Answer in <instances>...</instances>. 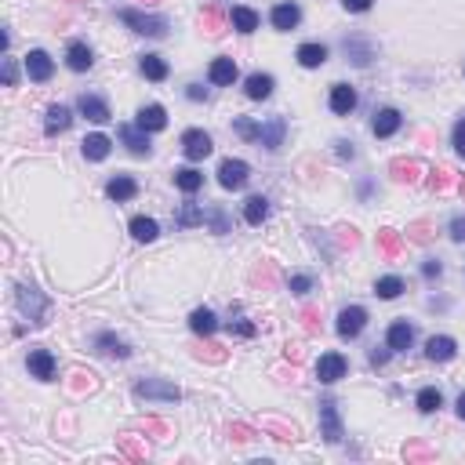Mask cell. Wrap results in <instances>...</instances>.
Segmentation results:
<instances>
[{
    "mask_svg": "<svg viewBox=\"0 0 465 465\" xmlns=\"http://www.w3.org/2000/svg\"><path fill=\"white\" fill-rule=\"evenodd\" d=\"M116 18L124 26H131L135 33H142V37H157V40L168 37V18L164 15H149V11H138V8H120Z\"/></svg>",
    "mask_w": 465,
    "mask_h": 465,
    "instance_id": "cell-1",
    "label": "cell"
},
{
    "mask_svg": "<svg viewBox=\"0 0 465 465\" xmlns=\"http://www.w3.org/2000/svg\"><path fill=\"white\" fill-rule=\"evenodd\" d=\"M135 396L138 400H164V404H178L182 400V389L175 382H160V378H146L135 385Z\"/></svg>",
    "mask_w": 465,
    "mask_h": 465,
    "instance_id": "cell-2",
    "label": "cell"
},
{
    "mask_svg": "<svg viewBox=\"0 0 465 465\" xmlns=\"http://www.w3.org/2000/svg\"><path fill=\"white\" fill-rule=\"evenodd\" d=\"M320 437L327 444L342 440V418H338V404H334V400H320Z\"/></svg>",
    "mask_w": 465,
    "mask_h": 465,
    "instance_id": "cell-3",
    "label": "cell"
},
{
    "mask_svg": "<svg viewBox=\"0 0 465 465\" xmlns=\"http://www.w3.org/2000/svg\"><path fill=\"white\" fill-rule=\"evenodd\" d=\"M346 371H349V363H346L342 353H324V356L317 360V378H320L324 385H334L338 378H346Z\"/></svg>",
    "mask_w": 465,
    "mask_h": 465,
    "instance_id": "cell-4",
    "label": "cell"
},
{
    "mask_svg": "<svg viewBox=\"0 0 465 465\" xmlns=\"http://www.w3.org/2000/svg\"><path fill=\"white\" fill-rule=\"evenodd\" d=\"M247 178H251V168H247L244 160H222L219 164V182H222V190H244Z\"/></svg>",
    "mask_w": 465,
    "mask_h": 465,
    "instance_id": "cell-5",
    "label": "cell"
},
{
    "mask_svg": "<svg viewBox=\"0 0 465 465\" xmlns=\"http://www.w3.org/2000/svg\"><path fill=\"white\" fill-rule=\"evenodd\" d=\"M367 327V309L363 305H349V309H342V313H338V334L346 338H356L360 331Z\"/></svg>",
    "mask_w": 465,
    "mask_h": 465,
    "instance_id": "cell-6",
    "label": "cell"
},
{
    "mask_svg": "<svg viewBox=\"0 0 465 465\" xmlns=\"http://www.w3.org/2000/svg\"><path fill=\"white\" fill-rule=\"evenodd\" d=\"M211 149H214V146H211V135L200 131V128H190V131L182 135V153H185L190 160H204Z\"/></svg>",
    "mask_w": 465,
    "mask_h": 465,
    "instance_id": "cell-7",
    "label": "cell"
},
{
    "mask_svg": "<svg viewBox=\"0 0 465 465\" xmlns=\"http://www.w3.org/2000/svg\"><path fill=\"white\" fill-rule=\"evenodd\" d=\"M26 73H29V80H37V84H44V80H51V73H55V62H51V55L48 51H29L26 55Z\"/></svg>",
    "mask_w": 465,
    "mask_h": 465,
    "instance_id": "cell-8",
    "label": "cell"
},
{
    "mask_svg": "<svg viewBox=\"0 0 465 465\" xmlns=\"http://www.w3.org/2000/svg\"><path fill=\"white\" fill-rule=\"evenodd\" d=\"M18 305H22V313L33 320V324L44 320V305H48V302H44V295H40L37 288H26V284H22V288H18Z\"/></svg>",
    "mask_w": 465,
    "mask_h": 465,
    "instance_id": "cell-9",
    "label": "cell"
},
{
    "mask_svg": "<svg viewBox=\"0 0 465 465\" xmlns=\"http://www.w3.org/2000/svg\"><path fill=\"white\" fill-rule=\"evenodd\" d=\"M284 131H288L284 116H273V120L258 124V142H262L266 149H280V146H284Z\"/></svg>",
    "mask_w": 465,
    "mask_h": 465,
    "instance_id": "cell-10",
    "label": "cell"
},
{
    "mask_svg": "<svg viewBox=\"0 0 465 465\" xmlns=\"http://www.w3.org/2000/svg\"><path fill=\"white\" fill-rule=\"evenodd\" d=\"M385 342H389L393 353H407V349L415 346V327H411L407 320H396V324L389 327V338H385Z\"/></svg>",
    "mask_w": 465,
    "mask_h": 465,
    "instance_id": "cell-11",
    "label": "cell"
},
{
    "mask_svg": "<svg viewBox=\"0 0 465 465\" xmlns=\"http://www.w3.org/2000/svg\"><path fill=\"white\" fill-rule=\"evenodd\" d=\"M29 375L40 378V382H51L55 378V356L48 349H33L29 353Z\"/></svg>",
    "mask_w": 465,
    "mask_h": 465,
    "instance_id": "cell-12",
    "label": "cell"
},
{
    "mask_svg": "<svg viewBox=\"0 0 465 465\" xmlns=\"http://www.w3.org/2000/svg\"><path fill=\"white\" fill-rule=\"evenodd\" d=\"M120 138H124V146H128L135 157H149V153H153V146H149V131H142L138 124H135V128H120Z\"/></svg>",
    "mask_w": 465,
    "mask_h": 465,
    "instance_id": "cell-13",
    "label": "cell"
},
{
    "mask_svg": "<svg viewBox=\"0 0 465 465\" xmlns=\"http://www.w3.org/2000/svg\"><path fill=\"white\" fill-rule=\"evenodd\" d=\"M454 338H447V334H432L429 342H425V356L429 360H437V363H447L451 356H454Z\"/></svg>",
    "mask_w": 465,
    "mask_h": 465,
    "instance_id": "cell-14",
    "label": "cell"
},
{
    "mask_svg": "<svg viewBox=\"0 0 465 465\" xmlns=\"http://www.w3.org/2000/svg\"><path fill=\"white\" fill-rule=\"evenodd\" d=\"M400 124H404V116H400L396 109H378L375 113V124H371V131H375L378 138H389L400 131Z\"/></svg>",
    "mask_w": 465,
    "mask_h": 465,
    "instance_id": "cell-15",
    "label": "cell"
},
{
    "mask_svg": "<svg viewBox=\"0 0 465 465\" xmlns=\"http://www.w3.org/2000/svg\"><path fill=\"white\" fill-rule=\"evenodd\" d=\"M95 349L106 353V356H116V360H124V356L131 353L128 342H124V338H116L113 331H99V334H95Z\"/></svg>",
    "mask_w": 465,
    "mask_h": 465,
    "instance_id": "cell-16",
    "label": "cell"
},
{
    "mask_svg": "<svg viewBox=\"0 0 465 465\" xmlns=\"http://www.w3.org/2000/svg\"><path fill=\"white\" fill-rule=\"evenodd\" d=\"M331 109H334L338 116L353 113V109H356V91H353L349 84H334V87H331Z\"/></svg>",
    "mask_w": 465,
    "mask_h": 465,
    "instance_id": "cell-17",
    "label": "cell"
},
{
    "mask_svg": "<svg viewBox=\"0 0 465 465\" xmlns=\"http://www.w3.org/2000/svg\"><path fill=\"white\" fill-rule=\"evenodd\" d=\"M106 193H109V200H116V204H124V200H131V197L138 193V182H135L131 175H116V178H109V185H106Z\"/></svg>",
    "mask_w": 465,
    "mask_h": 465,
    "instance_id": "cell-18",
    "label": "cell"
},
{
    "mask_svg": "<svg viewBox=\"0 0 465 465\" xmlns=\"http://www.w3.org/2000/svg\"><path fill=\"white\" fill-rule=\"evenodd\" d=\"M207 77H211V84L226 87V84H233V80L240 77V70H236V62H233V58H214V62H211V70H207Z\"/></svg>",
    "mask_w": 465,
    "mask_h": 465,
    "instance_id": "cell-19",
    "label": "cell"
},
{
    "mask_svg": "<svg viewBox=\"0 0 465 465\" xmlns=\"http://www.w3.org/2000/svg\"><path fill=\"white\" fill-rule=\"evenodd\" d=\"M77 109H80L87 120H95V124H106V120H109V106H106V99H99V95H80Z\"/></svg>",
    "mask_w": 465,
    "mask_h": 465,
    "instance_id": "cell-20",
    "label": "cell"
},
{
    "mask_svg": "<svg viewBox=\"0 0 465 465\" xmlns=\"http://www.w3.org/2000/svg\"><path fill=\"white\" fill-rule=\"evenodd\" d=\"M138 128H142V131H164V128H168L164 106H142V109H138Z\"/></svg>",
    "mask_w": 465,
    "mask_h": 465,
    "instance_id": "cell-21",
    "label": "cell"
},
{
    "mask_svg": "<svg viewBox=\"0 0 465 465\" xmlns=\"http://www.w3.org/2000/svg\"><path fill=\"white\" fill-rule=\"evenodd\" d=\"M91 62H95V58H91V48L80 44V40H73L70 51H66V66H70L73 73H87V70H91Z\"/></svg>",
    "mask_w": 465,
    "mask_h": 465,
    "instance_id": "cell-22",
    "label": "cell"
},
{
    "mask_svg": "<svg viewBox=\"0 0 465 465\" xmlns=\"http://www.w3.org/2000/svg\"><path fill=\"white\" fill-rule=\"evenodd\" d=\"M298 22H302V11H298V4H291V0L273 8V26L276 29H284V33H288V29H295Z\"/></svg>",
    "mask_w": 465,
    "mask_h": 465,
    "instance_id": "cell-23",
    "label": "cell"
},
{
    "mask_svg": "<svg viewBox=\"0 0 465 465\" xmlns=\"http://www.w3.org/2000/svg\"><path fill=\"white\" fill-rule=\"evenodd\" d=\"M244 91H247V99L262 102V99L273 95V77L269 73H251V77H247V84H244Z\"/></svg>",
    "mask_w": 465,
    "mask_h": 465,
    "instance_id": "cell-24",
    "label": "cell"
},
{
    "mask_svg": "<svg viewBox=\"0 0 465 465\" xmlns=\"http://www.w3.org/2000/svg\"><path fill=\"white\" fill-rule=\"evenodd\" d=\"M80 146H84V157H87V160H106L109 149H113V142H109L106 135H87Z\"/></svg>",
    "mask_w": 465,
    "mask_h": 465,
    "instance_id": "cell-25",
    "label": "cell"
},
{
    "mask_svg": "<svg viewBox=\"0 0 465 465\" xmlns=\"http://www.w3.org/2000/svg\"><path fill=\"white\" fill-rule=\"evenodd\" d=\"M70 124H73V113H70L66 106H51V109H48V120H44L48 135H58V131H66Z\"/></svg>",
    "mask_w": 465,
    "mask_h": 465,
    "instance_id": "cell-26",
    "label": "cell"
},
{
    "mask_svg": "<svg viewBox=\"0 0 465 465\" xmlns=\"http://www.w3.org/2000/svg\"><path fill=\"white\" fill-rule=\"evenodd\" d=\"M298 62L305 70H317V66H324L327 62V48L324 44H302L298 48Z\"/></svg>",
    "mask_w": 465,
    "mask_h": 465,
    "instance_id": "cell-27",
    "label": "cell"
},
{
    "mask_svg": "<svg viewBox=\"0 0 465 465\" xmlns=\"http://www.w3.org/2000/svg\"><path fill=\"white\" fill-rule=\"evenodd\" d=\"M200 22H204V29L211 37H222V29H226V22H229V15L222 11V8H204V15H200Z\"/></svg>",
    "mask_w": 465,
    "mask_h": 465,
    "instance_id": "cell-28",
    "label": "cell"
},
{
    "mask_svg": "<svg viewBox=\"0 0 465 465\" xmlns=\"http://www.w3.org/2000/svg\"><path fill=\"white\" fill-rule=\"evenodd\" d=\"M244 219L251 222V226H262L269 219V200L266 197H251V200L244 204Z\"/></svg>",
    "mask_w": 465,
    "mask_h": 465,
    "instance_id": "cell-29",
    "label": "cell"
},
{
    "mask_svg": "<svg viewBox=\"0 0 465 465\" xmlns=\"http://www.w3.org/2000/svg\"><path fill=\"white\" fill-rule=\"evenodd\" d=\"M131 236L142 240V244H149V240L160 236V226L153 222V219H146V214H138V219H131Z\"/></svg>",
    "mask_w": 465,
    "mask_h": 465,
    "instance_id": "cell-30",
    "label": "cell"
},
{
    "mask_svg": "<svg viewBox=\"0 0 465 465\" xmlns=\"http://www.w3.org/2000/svg\"><path fill=\"white\" fill-rule=\"evenodd\" d=\"M175 185H178L182 193H197L200 185H204V175L197 168H182V171H175Z\"/></svg>",
    "mask_w": 465,
    "mask_h": 465,
    "instance_id": "cell-31",
    "label": "cell"
},
{
    "mask_svg": "<svg viewBox=\"0 0 465 465\" xmlns=\"http://www.w3.org/2000/svg\"><path fill=\"white\" fill-rule=\"evenodd\" d=\"M190 327L197 331V334H214V327H219V320H214V313L211 309H193V317H190Z\"/></svg>",
    "mask_w": 465,
    "mask_h": 465,
    "instance_id": "cell-32",
    "label": "cell"
},
{
    "mask_svg": "<svg viewBox=\"0 0 465 465\" xmlns=\"http://www.w3.org/2000/svg\"><path fill=\"white\" fill-rule=\"evenodd\" d=\"M229 22L240 29V33H255V29H258V15H255L251 8H233V11H229Z\"/></svg>",
    "mask_w": 465,
    "mask_h": 465,
    "instance_id": "cell-33",
    "label": "cell"
},
{
    "mask_svg": "<svg viewBox=\"0 0 465 465\" xmlns=\"http://www.w3.org/2000/svg\"><path fill=\"white\" fill-rule=\"evenodd\" d=\"M415 404H418V411H422V415H432V411H440L444 396H440V389H437V385H425V389L418 393Z\"/></svg>",
    "mask_w": 465,
    "mask_h": 465,
    "instance_id": "cell-34",
    "label": "cell"
},
{
    "mask_svg": "<svg viewBox=\"0 0 465 465\" xmlns=\"http://www.w3.org/2000/svg\"><path fill=\"white\" fill-rule=\"evenodd\" d=\"M142 73H146L149 80H164V77H168V62H164L160 55H146V58H142Z\"/></svg>",
    "mask_w": 465,
    "mask_h": 465,
    "instance_id": "cell-35",
    "label": "cell"
},
{
    "mask_svg": "<svg viewBox=\"0 0 465 465\" xmlns=\"http://www.w3.org/2000/svg\"><path fill=\"white\" fill-rule=\"evenodd\" d=\"M400 291H404V280H400V276H382V280L375 284L378 298H400Z\"/></svg>",
    "mask_w": 465,
    "mask_h": 465,
    "instance_id": "cell-36",
    "label": "cell"
},
{
    "mask_svg": "<svg viewBox=\"0 0 465 465\" xmlns=\"http://www.w3.org/2000/svg\"><path fill=\"white\" fill-rule=\"evenodd\" d=\"M418 164L415 160H393V175L400 178V182H418Z\"/></svg>",
    "mask_w": 465,
    "mask_h": 465,
    "instance_id": "cell-37",
    "label": "cell"
},
{
    "mask_svg": "<svg viewBox=\"0 0 465 465\" xmlns=\"http://www.w3.org/2000/svg\"><path fill=\"white\" fill-rule=\"evenodd\" d=\"M378 247L385 251V258H396V255H400V236H396V229H382V233H378Z\"/></svg>",
    "mask_w": 465,
    "mask_h": 465,
    "instance_id": "cell-38",
    "label": "cell"
},
{
    "mask_svg": "<svg viewBox=\"0 0 465 465\" xmlns=\"http://www.w3.org/2000/svg\"><path fill=\"white\" fill-rule=\"evenodd\" d=\"M346 55H353L356 66H367V62H371V48L360 44V40H346Z\"/></svg>",
    "mask_w": 465,
    "mask_h": 465,
    "instance_id": "cell-39",
    "label": "cell"
},
{
    "mask_svg": "<svg viewBox=\"0 0 465 465\" xmlns=\"http://www.w3.org/2000/svg\"><path fill=\"white\" fill-rule=\"evenodd\" d=\"M200 222H204V211L197 204H185L182 214H178V226H200Z\"/></svg>",
    "mask_w": 465,
    "mask_h": 465,
    "instance_id": "cell-40",
    "label": "cell"
},
{
    "mask_svg": "<svg viewBox=\"0 0 465 465\" xmlns=\"http://www.w3.org/2000/svg\"><path fill=\"white\" fill-rule=\"evenodd\" d=\"M429 182H432V190H440V193H447V190H451V185H454V175H451L447 168H437V171H432V178H429Z\"/></svg>",
    "mask_w": 465,
    "mask_h": 465,
    "instance_id": "cell-41",
    "label": "cell"
},
{
    "mask_svg": "<svg viewBox=\"0 0 465 465\" xmlns=\"http://www.w3.org/2000/svg\"><path fill=\"white\" fill-rule=\"evenodd\" d=\"M233 128H236V135H240V138H247V142H258V124H251L247 116H240V120L233 124Z\"/></svg>",
    "mask_w": 465,
    "mask_h": 465,
    "instance_id": "cell-42",
    "label": "cell"
},
{
    "mask_svg": "<svg viewBox=\"0 0 465 465\" xmlns=\"http://www.w3.org/2000/svg\"><path fill=\"white\" fill-rule=\"evenodd\" d=\"M288 284H291V291H295V295H309V291H313V280H309V276H305V273H298V276H291V280H288Z\"/></svg>",
    "mask_w": 465,
    "mask_h": 465,
    "instance_id": "cell-43",
    "label": "cell"
},
{
    "mask_svg": "<svg viewBox=\"0 0 465 465\" xmlns=\"http://www.w3.org/2000/svg\"><path fill=\"white\" fill-rule=\"evenodd\" d=\"M440 273H444V266H440L437 258H429V262L422 266V276H425V280H437V276H440Z\"/></svg>",
    "mask_w": 465,
    "mask_h": 465,
    "instance_id": "cell-44",
    "label": "cell"
},
{
    "mask_svg": "<svg viewBox=\"0 0 465 465\" xmlns=\"http://www.w3.org/2000/svg\"><path fill=\"white\" fill-rule=\"evenodd\" d=\"M454 149H458L461 157H465V116L454 124Z\"/></svg>",
    "mask_w": 465,
    "mask_h": 465,
    "instance_id": "cell-45",
    "label": "cell"
},
{
    "mask_svg": "<svg viewBox=\"0 0 465 465\" xmlns=\"http://www.w3.org/2000/svg\"><path fill=\"white\" fill-rule=\"evenodd\" d=\"M15 80H18L15 62H11V58H4V87H15Z\"/></svg>",
    "mask_w": 465,
    "mask_h": 465,
    "instance_id": "cell-46",
    "label": "cell"
},
{
    "mask_svg": "<svg viewBox=\"0 0 465 465\" xmlns=\"http://www.w3.org/2000/svg\"><path fill=\"white\" fill-rule=\"evenodd\" d=\"M371 4H375V0H342V8H346V11H356V15L367 11Z\"/></svg>",
    "mask_w": 465,
    "mask_h": 465,
    "instance_id": "cell-47",
    "label": "cell"
},
{
    "mask_svg": "<svg viewBox=\"0 0 465 465\" xmlns=\"http://www.w3.org/2000/svg\"><path fill=\"white\" fill-rule=\"evenodd\" d=\"M120 444H124V451H128V454H131V458H146V447H138V444H135V440H131V437H124V440H120Z\"/></svg>",
    "mask_w": 465,
    "mask_h": 465,
    "instance_id": "cell-48",
    "label": "cell"
},
{
    "mask_svg": "<svg viewBox=\"0 0 465 465\" xmlns=\"http://www.w3.org/2000/svg\"><path fill=\"white\" fill-rule=\"evenodd\" d=\"M211 226H214V233H229V222H226V214H222V211H214V214H211Z\"/></svg>",
    "mask_w": 465,
    "mask_h": 465,
    "instance_id": "cell-49",
    "label": "cell"
},
{
    "mask_svg": "<svg viewBox=\"0 0 465 465\" xmlns=\"http://www.w3.org/2000/svg\"><path fill=\"white\" fill-rule=\"evenodd\" d=\"M451 236H454V240H458V244H461V240H465V219H461V214H458V219H454V222H451Z\"/></svg>",
    "mask_w": 465,
    "mask_h": 465,
    "instance_id": "cell-50",
    "label": "cell"
},
{
    "mask_svg": "<svg viewBox=\"0 0 465 465\" xmlns=\"http://www.w3.org/2000/svg\"><path fill=\"white\" fill-rule=\"evenodd\" d=\"M233 334H240V338H251V334H255V324L240 320V324H233Z\"/></svg>",
    "mask_w": 465,
    "mask_h": 465,
    "instance_id": "cell-51",
    "label": "cell"
},
{
    "mask_svg": "<svg viewBox=\"0 0 465 465\" xmlns=\"http://www.w3.org/2000/svg\"><path fill=\"white\" fill-rule=\"evenodd\" d=\"M185 95H190L193 102H207V91H204L200 84H190V91H185Z\"/></svg>",
    "mask_w": 465,
    "mask_h": 465,
    "instance_id": "cell-52",
    "label": "cell"
},
{
    "mask_svg": "<svg viewBox=\"0 0 465 465\" xmlns=\"http://www.w3.org/2000/svg\"><path fill=\"white\" fill-rule=\"evenodd\" d=\"M385 360H389V353H385V349H378V346L371 349V363H375V367H382Z\"/></svg>",
    "mask_w": 465,
    "mask_h": 465,
    "instance_id": "cell-53",
    "label": "cell"
},
{
    "mask_svg": "<svg viewBox=\"0 0 465 465\" xmlns=\"http://www.w3.org/2000/svg\"><path fill=\"white\" fill-rule=\"evenodd\" d=\"M233 440H251V429H247V425H233Z\"/></svg>",
    "mask_w": 465,
    "mask_h": 465,
    "instance_id": "cell-54",
    "label": "cell"
},
{
    "mask_svg": "<svg viewBox=\"0 0 465 465\" xmlns=\"http://www.w3.org/2000/svg\"><path fill=\"white\" fill-rule=\"evenodd\" d=\"M338 157H353V142H346V138L338 142Z\"/></svg>",
    "mask_w": 465,
    "mask_h": 465,
    "instance_id": "cell-55",
    "label": "cell"
},
{
    "mask_svg": "<svg viewBox=\"0 0 465 465\" xmlns=\"http://www.w3.org/2000/svg\"><path fill=\"white\" fill-rule=\"evenodd\" d=\"M458 418H461V422H465V393H461V396H458Z\"/></svg>",
    "mask_w": 465,
    "mask_h": 465,
    "instance_id": "cell-56",
    "label": "cell"
},
{
    "mask_svg": "<svg viewBox=\"0 0 465 465\" xmlns=\"http://www.w3.org/2000/svg\"><path fill=\"white\" fill-rule=\"evenodd\" d=\"M461 193H465V182H461Z\"/></svg>",
    "mask_w": 465,
    "mask_h": 465,
    "instance_id": "cell-57",
    "label": "cell"
}]
</instances>
